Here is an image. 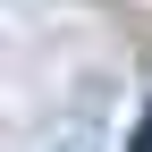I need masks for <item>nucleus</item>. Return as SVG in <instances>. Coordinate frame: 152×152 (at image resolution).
<instances>
[{
  "instance_id": "f257e3e1",
  "label": "nucleus",
  "mask_w": 152,
  "mask_h": 152,
  "mask_svg": "<svg viewBox=\"0 0 152 152\" xmlns=\"http://www.w3.org/2000/svg\"><path fill=\"white\" fill-rule=\"evenodd\" d=\"M127 152H152V102H144V118H135V144Z\"/></svg>"
}]
</instances>
